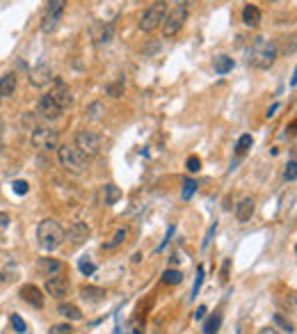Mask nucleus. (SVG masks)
Returning <instances> with one entry per match:
<instances>
[{"mask_svg":"<svg viewBox=\"0 0 297 334\" xmlns=\"http://www.w3.org/2000/svg\"><path fill=\"white\" fill-rule=\"evenodd\" d=\"M48 334H73V327L69 323H57V325H50Z\"/></svg>","mask_w":297,"mask_h":334,"instance_id":"35","label":"nucleus"},{"mask_svg":"<svg viewBox=\"0 0 297 334\" xmlns=\"http://www.w3.org/2000/svg\"><path fill=\"white\" fill-rule=\"evenodd\" d=\"M258 334H279V332H277V329H274V327H263Z\"/></svg>","mask_w":297,"mask_h":334,"instance_id":"46","label":"nucleus"},{"mask_svg":"<svg viewBox=\"0 0 297 334\" xmlns=\"http://www.w3.org/2000/svg\"><path fill=\"white\" fill-rule=\"evenodd\" d=\"M9 222H12V218H9V213H5V210H0V233H5L9 229Z\"/></svg>","mask_w":297,"mask_h":334,"instance_id":"39","label":"nucleus"},{"mask_svg":"<svg viewBox=\"0 0 297 334\" xmlns=\"http://www.w3.org/2000/svg\"><path fill=\"white\" fill-rule=\"evenodd\" d=\"M80 297L87 302V305H98V302L105 300V288H101V286H82L80 288Z\"/></svg>","mask_w":297,"mask_h":334,"instance_id":"17","label":"nucleus"},{"mask_svg":"<svg viewBox=\"0 0 297 334\" xmlns=\"http://www.w3.org/2000/svg\"><path fill=\"white\" fill-rule=\"evenodd\" d=\"M14 92H16V73L9 71L0 78V96H14Z\"/></svg>","mask_w":297,"mask_h":334,"instance_id":"19","label":"nucleus"},{"mask_svg":"<svg viewBox=\"0 0 297 334\" xmlns=\"http://www.w3.org/2000/svg\"><path fill=\"white\" fill-rule=\"evenodd\" d=\"M126 238H128V229L126 227L117 229V231H114V236L110 238L108 242H103V245H101V250H103V252H114L117 247H121L123 242H126Z\"/></svg>","mask_w":297,"mask_h":334,"instance_id":"18","label":"nucleus"},{"mask_svg":"<svg viewBox=\"0 0 297 334\" xmlns=\"http://www.w3.org/2000/svg\"><path fill=\"white\" fill-rule=\"evenodd\" d=\"M254 210H256V201L251 199V197H245V199H242L240 204L236 206V220H238L240 224L249 222L251 215H254Z\"/></svg>","mask_w":297,"mask_h":334,"instance_id":"15","label":"nucleus"},{"mask_svg":"<svg viewBox=\"0 0 297 334\" xmlns=\"http://www.w3.org/2000/svg\"><path fill=\"white\" fill-rule=\"evenodd\" d=\"M215 229H217V224H213V227L208 229V233H206V240H204V245H201V247H204V250H206V247H208V242H210V238H213Z\"/></svg>","mask_w":297,"mask_h":334,"instance_id":"42","label":"nucleus"},{"mask_svg":"<svg viewBox=\"0 0 297 334\" xmlns=\"http://www.w3.org/2000/svg\"><path fill=\"white\" fill-rule=\"evenodd\" d=\"M185 169H187L190 174H196V172L201 169V160L196 158V156H190V158L185 160Z\"/></svg>","mask_w":297,"mask_h":334,"instance_id":"37","label":"nucleus"},{"mask_svg":"<svg viewBox=\"0 0 297 334\" xmlns=\"http://www.w3.org/2000/svg\"><path fill=\"white\" fill-rule=\"evenodd\" d=\"M3 131H5V124L0 122V149H3Z\"/></svg>","mask_w":297,"mask_h":334,"instance_id":"47","label":"nucleus"},{"mask_svg":"<svg viewBox=\"0 0 297 334\" xmlns=\"http://www.w3.org/2000/svg\"><path fill=\"white\" fill-rule=\"evenodd\" d=\"M50 99L59 105V110H67L69 105L73 103V94H71V87L62 80V78H55V87L50 89Z\"/></svg>","mask_w":297,"mask_h":334,"instance_id":"10","label":"nucleus"},{"mask_svg":"<svg viewBox=\"0 0 297 334\" xmlns=\"http://www.w3.org/2000/svg\"><path fill=\"white\" fill-rule=\"evenodd\" d=\"M12 188H14V192H16V195H25V192H27V183L21 181V178H18V181H14Z\"/></svg>","mask_w":297,"mask_h":334,"instance_id":"41","label":"nucleus"},{"mask_svg":"<svg viewBox=\"0 0 297 334\" xmlns=\"http://www.w3.org/2000/svg\"><path fill=\"white\" fill-rule=\"evenodd\" d=\"M78 268H80V272L85 275V277H89V275L96 272V265L89 261V256H82V259L78 261Z\"/></svg>","mask_w":297,"mask_h":334,"instance_id":"28","label":"nucleus"},{"mask_svg":"<svg viewBox=\"0 0 297 334\" xmlns=\"http://www.w3.org/2000/svg\"><path fill=\"white\" fill-rule=\"evenodd\" d=\"M9 323H12L14 332H18V334H25L27 325H25V320H23V318H21V316H18V314H12V316H9Z\"/></svg>","mask_w":297,"mask_h":334,"instance_id":"29","label":"nucleus"},{"mask_svg":"<svg viewBox=\"0 0 297 334\" xmlns=\"http://www.w3.org/2000/svg\"><path fill=\"white\" fill-rule=\"evenodd\" d=\"M73 144H76L78 149L87 156V158H94V156H98L101 151H103L105 140L98 135V133H94V131H78L76 142H73Z\"/></svg>","mask_w":297,"mask_h":334,"instance_id":"5","label":"nucleus"},{"mask_svg":"<svg viewBox=\"0 0 297 334\" xmlns=\"http://www.w3.org/2000/svg\"><path fill=\"white\" fill-rule=\"evenodd\" d=\"M228 265H231V261H224V265H222V279H226V275H228Z\"/></svg>","mask_w":297,"mask_h":334,"instance_id":"44","label":"nucleus"},{"mask_svg":"<svg viewBox=\"0 0 297 334\" xmlns=\"http://www.w3.org/2000/svg\"><path fill=\"white\" fill-rule=\"evenodd\" d=\"M39 114L44 119H57L59 114H62V110H59V105L46 94V96H41V101H39Z\"/></svg>","mask_w":297,"mask_h":334,"instance_id":"16","label":"nucleus"},{"mask_svg":"<svg viewBox=\"0 0 297 334\" xmlns=\"http://www.w3.org/2000/svg\"><path fill=\"white\" fill-rule=\"evenodd\" d=\"M32 144L41 151H55L59 146V133L55 128H35L32 131Z\"/></svg>","mask_w":297,"mask_h":334,"instance_id":"8","label":"nucleus"},{"mask_svg":"<svg viewBox=\"0 0 297 334\" xmlns=\"http://www.w3.org/2000/svg\"><path fill=\"white\" fill-rule=\"evenodd\" d=\"M194 190H196V181L194 178H185L183 181V199H190L194 195Z\"/></svg>","mask_w":297,"mask_h":334,"instance_id":"32","label":"nucleus"},{"mask_svg":"<svg viewBox=\"0 0 297 334\" xmlns=\"http://www.w3.org/2000/svg\"><path fill=\"white\" fill-rule=\"evenodd\" d=\"M201 282H204V268L196 270V279H194V286H192V295H196V293H199Z\"/></svg>","mask_w":297,"mask_h":334,"instance_id":"40","label":"nucleus"},{"mask_svg":"<svg viewBox=\"0 0 297 334\" xmlns=\"http://www.w3.org/2000/svg\"><path fill=\"white\" fill-rule=\"evenodd\" d=\"M160 282L167 284V286H176V284L183 282V275H181V270H172V268H169V270H164V272H162Z\"/></svg>","mask_w":297,"mask_h":334,"instance_id":"24","label":"nucleus"},{"mask_svg":"<svg viewBox=\"0 0 297 334\" xmlns=\"http://www.w3.org/2000/svg\"><path fill=\"white\" fill-rule=\"evenodd\" d=\"M283 178H286V181H295V178H297V163H295V158L288 160L286 169H283Z\"/></svg>","mask_w":297,"mask_h":334,"instance_id":"31","label":"nucleus"},{"mask_svg":"<svg viewBox=\"0 0 297 334\" xmlns=\"http://www.w3.org/2000/svg\"><path fill=\"white\" fill-rule=\"evenodd\" d=\"M57 311H59V316H64V318H69V320H82V311L78 309L73 302H62V305L57 307Z\"/></svg>","mask_w":297,"mask_h":334,"instance_id":"21","label":"nucleus"},{"mask_svg":"<svg viewBox=\"0 0 297 334\" xmlns=\"http://www.w3.org/2000/svg\"><path fill=\"white\" fill-rule=\"evenodd\" d=\"M196 0H167V5H172V7H178V9H187L190 12V7L194 5Z\"/></svg>","mask_w":297,"mask_h":334,"instance_id":"38","label":"nucleus"},{"mask_svg":"<svg viewBox=\"0 0 297 334\" xmlns=\"http://www.w3.org/2000/svg\"><path fill=\"white\" fill-rule=\"evenodd\" d=\"M89 233L91 231L85 222H73L71 227H69V231H64V240L69 242V247H80L82 242H87Z\"/></svg>","mask_w":297,"mask_h":334,"instance_id":"11","label":"nucleus"},{"mask_svg":"<svg viewBox=\"0 0 297 334\" xmlns=\"http://www.w3.org/2000/svg\"><path fill=\"white\" fill-rule=\"evenodd\" d=\"M94 39L96 44H108L110 39H112V25H105V23H98V25H94Z\"/></svg>","mask_w":297,"mask_h":334,"instance_id":"22","label":"nucleus"},{"mask_svg":"<svg viewBox=\"0 0 297 334\" xmlns=\"http://www.w3.org/2000/svg\"><path fill=\"white\" fill-rule=\"evenodd\" d=\"M274 3H277V0H274Z\"/></svg>","mask_w":297,"mask_h":334,"instance_id":"48","label":"nucleus"},{"mask_svg":"<svg viewBox=\"0 0 297 334\" xmlns=\"http://www.w3.org/2000/svg\"><path fill=\"white\" fill-rule=\"evenodd\" d=\"M204 316H206V307H199L194 314V320H204Z\"/></svg>","mask_w":297,"mask_h":334,"instance_id":"43","label":"nucleus"},{"mask_svg":"<svg viewBox=\"0 0 297 334\" xmlns=\"http://www.w3.org/2000/svg\"><path fill=\"white\" fill-rule=\"evenodd\" d=\"M277 110H279V103H274L272 108H268V112H265V114H268V117H274V112H277Z\"/></svg>","mask_w":297,"mask_h":334,"instance_id":"45","label":"nucleus"},{"mask_svg":"<svg viewBox=\"0 0 297 334\" xmlns=\"http://www.w3.org/2000/svg\"><path fill=\"white\" fill-rule=\"evenodd\" d=\"M126 332L128 334H144V320H142V316H133V318L128 320Z\"/></svg>","mask_w":297,"mask_h":334,"instance_id":"26","label":"nucleus"},{"mask_svg":"<svg viewBox=\"0 0 297 334\" xmlns=\"http://www.w3.org/2000/svg\"><path fill=\"white\" fill-rule=\"evenodd\" d=\"M105 92H108V94H110V96H112V99H119V96H121V94H123V80H117V82H110V85H108V89H105Z\"/></svg>","mask_w":297,"mask_h":334,"instance_id":"33","label":"nucleus"},{"mask_svg":"<svg viewBox=\"0 0 297 334\" xmlns=\"http://www.w3.org/2000/svg\"><path fill=\"white\" fill-rule=\"evenodd\" d=\"M187 9H178V7H172L167 9V16H164L162 21V35L167 37V39H172V37H176L178 32H181V27L185 25L187 21Z\"/></svg>","mask_w":297,"mask_h":334,"instance_id":"7","label":"nucleus"},{"mask_svg":"<svg viewBox=\"0 0 297 334\" xmlns=\"http://www.w3.org/2000/svg\"><path fill=\"white\" fill-rule=\"evenodd\" d=\"M18 295L23 297V300L27 302V305H32L35 309H41L44 307V293H41V288H37L35 284H25V286H21V291H18Z\"/></svg>","mask_w":297,"mask_h":334,"instance_id":"13","label":"nucleus"},{"mask_svg":"<svg viewBox=\"0 0 297 334\" xmlns=\"http://www.w3.org/2000/svg\"><path fill=\"white\" fill-rule=\"evenodd\" d=\"M64 7H67V0H48V7H46L44 18H41V32L50 35V32L57 30L59 21H62Z\"/></svg>","mask_w":297,"mask_h":334,"instance_id":"6","label":"nucleus"},{"mask_svg":"<svg viewBox=\"0 0 297 334\" xmlns=\"http://www.w3.org/2000/svg\"><path fill=\"white\" fill-rule=\"evenodd\" d=\"M57 160H59V165H62L67 172H71V174H82L87 169V156L82 154L80 149H78L76 144H59L57 149Z\"/></svg>","mask_w":297,"mask_h":334,"instance_id":"3","label":"nucleus"},{"mask_svg":"<svg viewBox=\"0 0 297 334\" xmlns=\"http://www.w3.org/2000/svg\"><path fill=\"white\" fill-rule=\"evenodd\" d=\"M274 323H277L279 327H281L283 332H288V334H292V329H295V327H292V323H290V320H286L281 314H274Z\"/></svg>","mask_w":297,"mask_h":334,"instance_id":"36","label":"nucleus"},{"mask_svg":"<svg viewBox=\"0 0 297 334\" xmlns=\"http://www.w3.org/2000/svg\"><path fill=\"white\" fill-rule=\"evenodd\" d=\"M39 272L44 275V277H53V275H62L64 272V263L59 259H50V256H46V259H39Z\"/></svg>","mask_w":297,"mask_h":334,"instance_id":"14","label":"nucleus"},{"mask_svg":"<svg viewBox=\"0 0 297 334\" xmlns=\"http://www.w3.org/2000/svg\"><path fill=\"white\" fill-rule=\"evenodd\" d=\"M27 80H30V85H32V87L41 89V87H46L50 80H53V69H50L46 62L37 64V67H32V69H30V76H27Z\"/></svg>","mask_w":297,"mask_h":334,"instance_id":"12","label":"nucleus"},{"mask_svg":"<svg viewBox=\"0 0 297 334\" xmlns=\"http://www.w3.org/2000/svg\"><path fill=\"white\" fill-rule=\"evenodd\" d=\"M279 57V48L274 41L270 39H263V37H258V39L251 44L249 53H247V59H249V64L254 69H270L274 62H277Z\"/></svg>","mask_w":297,"mask_h":334,"instance_id":"1","label":"nucleus"},{"mask_svg":"<svg viewBox=\"0 0 297 334\" xmlns=\"http://www.w3.org/2000/svg\"><path fill=\"white\" fill-rule=\"evenodd\" d=\"M37 240L44 252H55L64 245V229L59 227L57 220L46 218L37 224Z\"/></svg>","mask_w":297,"mask_h":334,"instance_id":"2","label":"nucleus"},{"mask_svg":"<svg viewBox=\"0 0 297 334\" xmlns=\"http://www.w3.org/2000/svg\"><path fill=\"white\" fill-rule=\"evenodd\" d=\"M251 144H254V137L251 135H240V140H238V144H236V151L242 156L247 149H251Z\"/></svg>","mask_w":297,"mask_h":334,"instance_id":"30","label":"nucleus"},{"mask_svg":"<svg viewBox=\"0 0 297 334\" xmlns=\"http://www.w3.org/2000/svg\"><path fill=\"white\" fill-rule=\"evenodd\" d=\"M219 323H222V316L219 314H213L208 320L204 323V334H215L219 329Z\"/></svg>","mask_w":297,"mask_h":334,"instance_id":"27","label":"nucleus"},{"mask_svg":"<svg viewBox=\"0 0 297 334\" xmlns=\"http://www.w3.org/2000/svg\"><path fill=\"white\" fill-rule=\"evenodd\" d=\"M101 112H103V103H101V101H94V103L87 108V119H98Z\"/></svg>","mask_w":297,"mask_h":334,"instance_id":"34","label":"nucleus"},{"mask_svg":"<svg viewBox=\"0 0 297 334\" xmlns=\"http://www.w3.org/2000/svg\"><path fill=\"white\" fill-rule=\"evenodd\" d=\"M46 293H48L50 297H55V300H62L64 295L69 293V288H71V282H69V277H64L62 275H53V277H46Z\"/></svg>","mask_w":297,"mask_h":334,"instance_id":"9","label":"nucleus"},{"mask_svg":"<svg viewBox=\"0 0 297 334\" xmlns=\"http://www.w3.org/2000/svg\"><path fill=\"white\" fill-rule=\"evenodd\" d=\"M242 21H245V25L256 27L260 23V9L256 7V5H247V7L242 9Z\"/></svg>","mask_w":297,"mask_h":334,"instance_id":"20","label":"nucleus"},{"mask_svg":"<svg viewBox=\"0 0 297 334\" xmlns=\"http://www.w3.org/2000/svg\"><path fill=\"white\" fill-rule=\"evenodd\" d=\"M213 67H215V73L224 76V73H228L233 69V57H228V55H217V57L213 59Z\"/></svg>","mask_w":297,"mask_h":334,"instance_id":"23","label":"nucleus"},{"mask_svg":"<svg viewBox=\"0 0 297 334\" xmlns=\"http://www.w3.org/2000/svg\"><path fill=\"white\" fill-rule=\"evenodd\" d=\"M119 199H121V190H119L114 183H108V186H105V204L112 206V204H117Z\"/></svg>","mask_w":297,"mask_h":334,"instance_id":"25","label":"nucleus"},{"mask_svg":"<svg viewBox=\"0 0 297 334\" xmlns=\"http://www.w3.org/2000/svg\"><path fill=\"white\" fill-rule=\"evenodd\" d=\"M164 16H167V3L164 0H158L151 7L144 9V14L140 16V30L142 32H155L160 25H162Z\"/></svg>","mask_w":297,"mask_h":334,"instance_id":"4","label":"nucleus"}]
</instances>
